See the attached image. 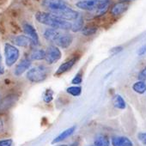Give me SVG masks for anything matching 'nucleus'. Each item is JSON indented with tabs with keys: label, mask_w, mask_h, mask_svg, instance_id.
I'll list each match as a JSON object with an SVG mask.
<instances>
[{
	"label": "nucleus",
	"mask_w": 146,
	"mask_h": 146,
	"mask_svg": "<svg viewBox=\"0 0 146 146\" xmlns=\"http://www.w3.org/2000/svg\"><path fill=\"white\" fill-rule=\"evenodd\" d=\"M58 146H68L67 144H59V145H58Z\"/></svg>",
	"instance_id": "37"
},
{
	"label": "nucleus",
	"mask_w": 146,
	"mask_h": 146,
	"mask_svg": "<svg viewBox=\"0 0 146 146\" xmlns=\"http://www.w3.org/2000/svg\"><path fill=\"white\" fill-rule=\"evenodd\" d=\"M66 92L73 97H78L82 94V87L78 85H73L68 87L66 89Z\"/></svg>",
	"instance_id": "23"
},
{
	"label": "nucleus",
	"mask_w": 146,
	"mask_h": 146,
	"mask_svg": "<svg viewBox=\"0 0 146 146\" xmlns=\"http://www.w3.org/2000/svg\"><path fill=\"white\" fill-rule=\"evenodd\" d=\"M97 32V28L95 26H85L82 30V34L84 36H91Z\"/></svg>",
	"instance_id": "24"
},
{
	"label": "nucleus",
	"mask_w": 146,
	"mask_h": 146,
	"mask_svg": "<svg viewBox=\"0 0 146 146\" xmlns=\"http://www.w3.org/2000/svg\"><path fill=\"white\" fill-rule=\"evenodd\" d=\"M83 83V71L80 70L75 75V77L72 78L71 84L73 85H80Z\"/></svg>",
	"instance_id": "26"
},
{
	"label": "nucleus",
	"mask_w": 146,
	"mask_h": 146,
	"mask_svg": "<svg viewBox=\"0 0 146 146\" xmlns=\"http://www.w3.org/2000/svg\"><path fill=\"white\" fill-rule=\"evenodd\" d=\"M128 8H129L128 3H124V2L118 3L112 7L111 14L114 17H119L121 14H123L124 12H125L128 10Z\"/></svg>",
	"instance_id": "15"
},
{
	"label": "nucleus",
	"mask_w": 146,
	"mask_h": 146,
	"mask_svg": "<svg viewBox=\"0 0 146 146\" xmlns=\"http://www.w3.org/2000/svg\"><path fill=\"white\" fill-rule=\"evenodd\" d=\"M137 79L139 81H143L145 82L146 81V66L143 67L137 74Z\"/></svg>",
	"instance_id": "27"
},
{
	"label": "nucleus",
	"mask_w": 146,
	"mask_h": 146,
	"mask_svg": "<svg viewBox=\"0 0 146 146\" xmlns=\"http://www.w3.org/2000/svg\"><path fill=\"white\" fill-rule=\"evenodd\" d=\"M4 127H5L4 121H3L2 119H0V132H2L4 131Z\"/></svg>",
	"instance_id": "32"
},
{
	"label": "nucleus",
	"mask_w": 146,
	"mask_h": 146,
	"mask_svg": "<svg viewBox=\"0 0 146 146\" xmlns=\"http://www.w3.org/2000/svg\"><path fill=\"white\" fill-rule=\"evenodd\" d=\"M15 45L21 47H28L29 46L33 45L32 40L27 35H17L13 40Z\"/></svg>",
	"instance_id": "16"
},
{
	"label": "nucleus",
	"mask_w": 146,
	"mask_h": 146,
	"mask_svg": "<svg viewBox=\"0 0 146 146\" xmlns=\"http://www.w3.org/2000/svg\"><path fill=\"white\" fill-rule=\"evenodd\" d=\"M132 90L137 94L143 95L146 93V84L143 81H137L132 85Z\"/></svg>",
	"instance_id": "21"
},
{
	"label": "nucleus",
	"mask_w": 146,
	"mask_h": 146,
	"mask_svg": "<svg viewBox=\"0 0 146 146\" xmlns=\"http://www.w3.org/2000/svg\"><path fill=\"white\" fill-rule=\"evenodd\" d=\"M120 2H124V3H128L129 1H131V0H119Z\"/></svg>",
	"instance_id": "35"
},
{
	"label": "nucleus",
	"mask_w": 146,
	"mask_h": 146,
	"mask_svg": "<svg viewBox=\"0 0 146 146\" xmlns=\"http://www.w3.org/2000/svg\"><path fill=\"white\" fill-rule=\"evenodd\" d=\"M138 140L144 145H146V131L145 132H139L137 134Z\"/></svg>",
	"instance_id": "29"
},
{
	"label": "nucleus",
	"mask_w": 146,
	"mask_h": 146,
	"mask_svg": "<svg viewBox=\"0 0 146 146\" xmlns=\"http://www.w3.org/2000/svg\"><path fill=\"white\" fill-rule=\"evenodd\" d=\"M77 130V125H72L69 128H67L66 130L63 131L61 133H59L57 137H55L52 141V144H55V143H58L65 139H67L68 137H70V136H72L74 134V132L76 131Z\"/></svg>",
	"instance_id": "12"
},
{
	"label": "nucleus",
	"mask_w": 146,
	"mask_h": 146,
	"mask_svg": "<svg viewBox=\"0 0 146 146\" xmlns=\"http://www.w3.org/2000/svg\"><path fill=\"white\" fill-rule=\"evenodd\" d=\"M84 18L81 16H79V17L78 19H76L74 22L72 23V26H71V29L70 30L72 32H74V33L82 31L83 29H84Z\"/></svg>",
	"instance_id": "22"
},
{
	"label": "nucleus",
	"mask_w": 146,
	"mask_h": 146,
	"mask_svg": "<svg viewBox=\"0 0 146 146\" xmlns=\"http://www.w3.org/2000/svg\"><path fill=\"white\" fill-rule=\"evenodd\" d=\"M95 146H110L109 138L104 134H98L94 139Z\"/></svg>",
	"instance_id": "18"
},
{
	"label": "nucleus",
	"mask_w": 146,
	"mask_h": 146,
	"mask_svg": "<svg viewBox=\"0 0 146 146\" xmlns=\"http://www.w3.org/2000/svg\"><path fill=\"white\" fill-rule=\"evenodd\" d=\"M88 146H95V145L93 144V145H88Z\"/></svg>",
	"instance_id": "38"
},
{
	"label": "nucleus",
	"mask_w": 146,
	"mask_h": 146,
	"mask_svg": "<svg viewBox=\"0 0 146 146\" xmlns=\"http://www.w3.org/2000/svg\"><path fill=\"white\" fill-rule=\"evenodd\" d=\"M110 0H81L76 3V6L80 10L96 12L97 16L103 15L108 9Z\"/></svg>",
	"instance_id": "2"
},
{
	"label": "nucleus",
	"mask_w": 146,
	"mask_h": 146,
	"mask_svg": "<svg viewBox=\"0 0 146 146\" xmlns=\"http://www.w3.org/2000/svg\"><path fill=\"white\" fill-rule=\"evenodd\" d=\"M4 73H5V67L2 64H0V76H2Z\"/></svg>",
	"instance_id": "33"
},
{
	"label": "nucleus",
	"mask_w": 146,
	"mask_h": 146,
	"mask_svg": "<svg viewBox=\"0 0 146 146\" xmlns=\"http://www.w3.org/2000/svg\"><path fill=\"white\" fill-rule=\"evenodd\" d=\"M68 146H79V142L78 141H75V142H73V143H71L70 145H68Z\"/></svg>",
	"instance_id": "34"
},
{
	"label": "nucleus",
	"mask_w": 146,
	"mask_h": 146,
	"mask_svg": "<svg viewBox=\"0 0 146 146\" xmlns=\"http://www.w3.org/2000/svg\"><path fill=\"white\" fill-rule=\"evenodd\" d=\"M78 59V58L77 56H74V57L69 58L68 60H66L65 62H64L63 64H61L58 66V68L57 69L54 75L56 77H59V76L64 74V73L68 72L69 70H70L73 68V66L76 64Z\"/></svg>",
	"instance_id": "8"
},
{
	"label": "nucleus",
	"mask_w": 146,
	"mask_h": 146,
	"mask_svg": "<svg viewBox=\"0 0 146 146\" xmlns=\"http://www.w3.org/2000/svg\"><path fill=\"white\" fill-rule=\"evenodd\" d=\"M42 98H43V102L45 103H50L53 100V91L51 89L46 90L44 92V94L42 96Z\"/></svg>",
	"instance_id": "25"
},
{
	"label": "nucleus",
	"mask_w": 146,
	"mask_h": 146,
	"mask_svg": "<svg viewBox=\"0 0 146 146\" xmlns=\"http://www.w3.org/2000/svg\"><path fill=\"white\" fill-rule=\"evenodd\" d=\"M32 64V60L29 58H23L15 67L14 70V75L16 77H20L23 73L28 71Z\"/></svg>",
	"instance_id": "9"
},
{
	"label": "nucleus",
	"mask_w": 146,
	"mask_h": 146,
	"mask_svg": "<svg viewBox=\"0 0 146 146\" xmlns=\"http://www.w3.org/2000/svg\"><path fill=\"white\" fill-rule=\"evenodd\" d=\"M41 5L50 12L58 11L68 7L64 0H42Z\"/></svg>",
	"instance_id": "6"
},
{
	"label": "nucleus",
	"mask_w": 146,
	"mask_h": 146,
	"mask_svg": "<svg viewBox=\"0 0 146 146\" xmlns=\"http://www.w3.org/2000/svg\"><path fill=\"white\" fill-rule=\"evenodd\" d=\"M49 74V70L46 66L40 64L30 68L26 74L27 79L32 84H40L44 82Z\"/></svg>",
	"instance_id": "3"
},
{
	"label": "nucleus",
	"mask_w": 146,
	"mask_h": 146,
	"mask_svg": "<svg viewBox=\"0 0 146 146\" xmlns=\"http://www.w3.org/2000/svg\"><path fill=\"white\" fill-rule=\"evenodd\" d=\"M23 29L24 31V33L27 35V36H29L32 41H33V46H38L40 44V40H39V35L37 34L36 29L34 28L33 25H31L30 23H25L23 25Z\"/></svg>",
	"instance_id": "10"
},
{
	"label": "nucleus",
	"mask_w": 146,
	"mask_h": 146,
	"mask_svg": "<svg viewBox=\"0 0 146 146\" xmlns=\"http://www.w3.org/2000/svg\"><path fill=\"white\" fill-rule=\"evenodd\" d=\"M5 56L6 65L8 67H11L17 62L20 57V51L17 46L10 43H5Z\"/></svg>",
	"instance_id": "4"
},
{
	"label": "nucleus",
	"mask_w": 146,
	"mask_h": 146,
	"mask_svg": "<svg viewBox=\"0 0 146 146\" xmlns=\"http://www.w3.org/2000/svg\"><path fill=\"white\" fill-rule=\"evenodd\" d=\"M145 53H146V46H141V47L138 49L137 54H138V56H143V55H144Z\"/></svg>",
	"instance_id": "31"
},
{
	"label": "nucleus",
	"mask_w": 146,
	"mask_h": 146,
	"mask_svg": "<svg viewBox=\"0 0 146 146\" xmlns=\"http://www.w3.org/2000/svg\"><path fill=\"white\" fill-rule=\"evenodd\" d=\"M35 19L38 23L49 26L52 29H61V30H70L72 23L61 19L56 15L51 12L38 11L35 14Z\"/></svg>",
	"instance_id": "1"
},
{
	"label": "nucleus",
	"mask_w": 146,
	"mask_h": 146,
	"mask_svg": "<svg viewBox=\"0 0 146 146\" xmlns=\"http://www.w3.org/2000/svg\"><path fill=\"white\" fill-rule=\"evenodd\" d=\"M60 35H61V33L58 29H52V28L46 29L45 32H44V34H43L44 38L46 40H48L50 42H53V43L56 42V40L58 39V37L60 36Z\"/></svg>",
	"instance_id": "14"
},
{
	"label": "nucleus",
	"mask_w": 146,
	"mask_h": 146,
	"mask_svg": "<svg viewBox=\"0 0 146 146\" xmlns=\"http://www.w3.org/2000/svg\"><path fill=\"white\" fill-rule=\"evenodd\" d=\"M123 51V46H114L113 47L111 50H110V52L112 54H117V53H119L120 52Z\"/></svg>",
	"instance_id": "30"
},
{
	"label": "nucleus",
	"mask_w": 146,
	"mask_h": 146,
	"mask_svg": "<svg viewBox=\"0 0 146 146\" xmlns=\"http://www.w3.org/2000/svg\"><path fill=\"white\" fill-rule=\"evenodd\" d=\"M72 42H73V36L70 34L61 33L60 36L56 40L55 44L58 47H61L63 49H66L72 44Z\"/></svg>",
	"instance_id": "11"
},
{
	"label": "nucleus",
	"mask_w": 146,
	"mask_h": 146,
	"mask_svg": "<svg viewBox=\"0 0 146 146\" xmlns=\"http://www.w3.org/2000/svg\"><path fill=\"white\" fill-rule=\"evenodd\" d=\"M0 146H13V140L11 138L0 140Z\"/></svg>",
	"instance_id": "28"
},
{
	"label": "nucleus",
	"mask_w": 146,
	"mask_h": 146,
	"mask_svg": "<svg viewBox=\"0 0 146 146\" xmlns=\"http://www.w3.org/2000/svg\"><path fill=\"white\" fill-rule=\"evenodd\" d=\"M62 57V52L58 46H49L46 51V62L48 64H52L58 62Z\"/></svg>",
	"instance_id": "5"
},
{
	"label": "nucleus",
	"mask_w": 146,
	"mask_h": 146,
	"mask_svg": "<svg viewBox=\"0 0 146 146\" xmlns=\"http://www.w3.org/2000/svg\"><path fill=\"white\" fill-rule=\"evenodd\" d=\"M1 63H2V56L0 54V64H1Z\"/></svg>",
	"instance_id": "36"
},
{
	"label": "nucleus",
	"mask_w": 146,
	"mask_h": 146,
	"mask_svg": "<svg viewBox=\"0 0 146 146\" xmlns=\"http://www.w3.org/2000/svg\"><path fill=\"white\" fill-rule=\"evenodd\" d=\"M29 58L33 61H40L46 58V51L43 49H34L29 56Z\"/></svg>",
	"instance_id": "19"
},
{
	"label": "nucleus",
	"mask_w": 146,
	"mask_h": 146,
	"mask_svg": "<svg viewBox=\"0 0 146 146\" xmlns=\"http://www.w3.org/2000/svg\"><path fill=\"white\" fill-rule=\"evenodd\" d=\"M113 106L119 110H124L126 108V102L125 101V99L120 96V95H115L113 97Z\"/></svg>",
	"instance_id": "20"
},
{
	"label": "nucleus",
	"mask_w": 146,
	"mask_h": 146,
	"mask_svg": "<svg viewBox=\"0 0 146 146\" xmlns=\"http://www.w3.org/2000/svg\"><path fill=\"white\" fill-rule=\"evenodd\" d=\"M17 101V97L14 96H9L3 99L0 102V110L1 111H5L6 109L10 108Z\"/></svg>",
	"instance_id": "17"
},
{
	"label": "nucleus",
	"mask_w": 146,
	"mask_h": 146,
	"mask_svg": "<svg viewBox=\"0 0 146 146\" xmlns=\"http://www.w3.org/2000/svg\"><path fill=\"white\" fill-rule=\"evenodd\" d=\"M54 15H56L57 17H60L61 19L63 20H65V21H75L76 19H78L79 17V13L74 10H72L69 7L64 9V10H61V11H55V12H51Z\"/></svg>",
	"instance_id": "7"
},
{
	"label": "nucleus",
	"mask_w": 146,
	"mask_h": 146,
	"mask_svg": "<svg viewBox=\"0 0 146 146\" xmlns=\"http://www.w3.org/2000/svg\"><path fill=\"white\" fill-rule=\"evenodd\" d=\"M113 146H133L132 141L125 136H114L111 138Z\"/></svg>",
	"instance_id": "13"
}]
</instances>
